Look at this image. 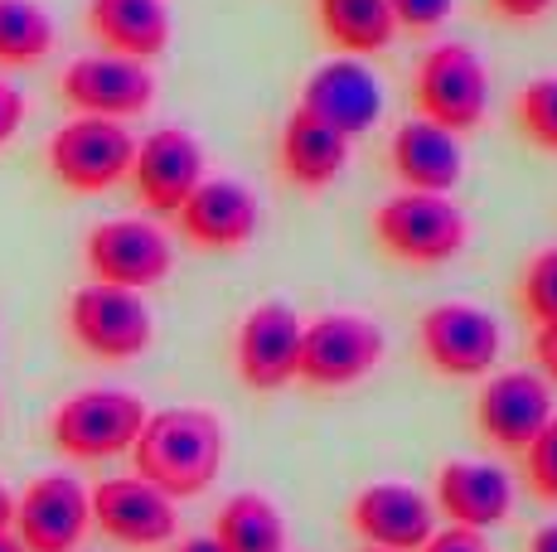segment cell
I'll return each instance as SVG.
<instances>
[{"mask_svg":"<svg viewBox=\"0 0 557 552\" xmlns=\"http://www.w3.org/2000/svg\"><path fill=\"white\" fill-rule=\"evenodd\" d=\"M223 455H228V431L209 407H165L146 417L141 437L132 446V475H141L146 485H156L160 494L180 504L219 480Z\"/></svg>","mask_w":557,"mask_h":552,"instance_id":"6da1fadb","label":"cell"},{"mask_svg":"<svg viewBox=\"0 0 557 552\" xmlns=\"http://www.w3.org/2000/svg\"><path fill=\"white\" fill-rule=\"evenodd\" d=\"M373 238L403 267H442L460 258L470 238V223L451 195H417L398 189L373 209Z\"/></svg>","mask_w":557,"mask_h":552,"instance_id":"7a4b0ae2","label":"cell"},{"mask_svg":"<svg viewBox=\"0 0 557 552\" xmlns=\"http://www.w3.org/2000/svg\"><path fill=\"white\" fill-rule=\"evenodd\" d=\"M146 417H151V407H146L136 392L83 388L53 407L49 441H53V451H63L69 461H112V455H126L136 446Z\"/></svg>","mask_w":557,"mask_h":552,"instance_id":"3957f363","label":"cell"},{"mask_svg":"<svg viewBox=\"0 0 557 552\" xmlns=\"http://www.w3.org/2000/svg\"><path fill=\"white\" fill-rule=\"evenodd\" d=\"M417 116L446 126L451 136H466L485 122L490 112V68L460 39H442L417 63Z\"/></svg>","mask_w":557,"mask_h":552,"instance_id":"277c9868","label":"cell"},{"mask_svg":"<svg viewBox=\"0 0 557 552\" xmlns=\"http://www.w3.org/2000/svg\"><path fill=\"white\" fill-rule=\"evenodd\" d=\"M136 136L126 122H107V116H73L49 136V175L73 195H107L132 175Z\"/></svg>","mask_w":557,"mask_h":552,"instance_id":"5b68a950","label":"cell"},{"mask_svg":"<svg viewBox=\"0 0 557 552\" xmlns=\"http://www.w3.org/2000/svg\"><path fill=\"white\" fill-rule=\"evenodd\" d=\"M69 335L83 354L102 359V364H132L151 349L156 321L141 291H122V286L88 281L73 291L69 301Z\"/></svg>","mask_w":557,"mask_h":552,"instance_id":"8992f818","label":"cell"},{"mask_svg":"<svg viewBox=\"0 0 557 552\" xmlns=\"http://www.w3.org/2000/svg\"><path fill=\"white\" fill-rule=\"evenodd\" d=\"M92 281L122 291H151L175 272V242L156 218H107L83 238Z\"/></svg>","mask_w":557,"mask_h":552,"instance_id":"52a82bcc","label":"cell"},{"mask_svg":"<svg viewBox=\"0 0 557 552\" xmlns=\"http://www.w3.org/2000/svg\"><path fill=\"white\" fill-rule=\"evenodd\" d=\"M388 354L383 325L355 311H330L306 321L301 339V384L310 388H355L359 378H369Z\"/></svg>","mask_w":557,"mask_h":552,"instance_id":"ba28073f","label":"cell"},{"mask_svg":"<svg viewBox=\"0 0 557 552\" xmlns=\"http://www.w3.org/2000/svg\"><path fill=\"white\" fill-rule=\"evenodd\" d=\"M422 359L442 378H490L505 354V330L490 311L466 301H442L417 325Z\"/></svg>","mask_w":557,"mask_h":552,"instance_id":"9c48e42d","label":"cell"},{"mask_svg":"<svg viewBox=\"0 0 557 552\" xmlns=\"http://www.w3.org/2000/svg\"><path fill=\"white\" fill-rule=\"evenodd\" d=\"M301 339L306 321L282 301L252 305L233 335V368L248 392H282L301 374Z\"/></svg>","mask_w":557,"mask_h":552,"instance_id":"30bf717a","label":"cell"},{"mask_svg":"<svg viewBox=\"0 0 557 552\" xmlns=\"http://www.w3.org/2000/svg\"><path fill=\"white\" fill-rule=\"evenodd\" d=\"M59 92L78 116L132 122V116L151 112L156 73H151V63H136L122 54H83L63 68Z\"/></svg>","mask_w":557,"mask_h":552,"instance_id":"8fae6325","label":"cell"},{"mask_svg":"<svg viewBox=\"0 0 557 552\" xmlns=\"http://www.w3.org/2000/svg\"><path fill=\"white\" fill-rule=\"evenodd\" d=\"M92 528L88 485L73 475L53 471L35 475L25 494H15V524L10 534L25 543V552H78V543Z\"/></svg>","mask_w":557,"mask_h":552,"instance_id":"7c38bea8","label":"cell"},{"mask_svg":"<svg viewBox=\"0 0 557 552\" xmlns=\"http://www.w3.org/2000/svg\"><path fill=\"white\" fill-rule=\"evenodd\" d=\"M92 528L122 548H165L180 534V509L170 494L146 485L141 475H107L88 490Z\"/></svg>","mask_w":557,"mask_h":552,"instance_id":"4fadbf2b","label":"cell"},{"mask_svg":"<svg viewBox=\"0 0 557 552\" xmlns=\"http://www.w3.org/2000/svg\"><path fill=\"white\" fill-rule=\"evenodd\" d=\"M553 384L539 368H509L485 378L475 392V427L499 451H529V441L553 422Z\"/></svg>","mask_w":557,"mask_h":552,"instance_id":"5bb4252c","label":"cell"},{"mask_svg":"<svg viewBox=\"0 0 557 552\" xmlns=\"http://www.w3.org/2000/svg\"><path fill=\"white\" fill-rule=\"evenodd\" d=\"M132 189L156 218H175L180 204L195 195L203 179V146L185 126H156L151 136L136 141L132 155Z\"/></svg>","mask_w":557,"mask_h":552,"instance_id":"9a60e30c","label":"cell"},{"mask_svg":"<svg viewBox=\"0 0 557 552\" xmlns=\"http://www.w3.org/2000/svg\"><path fill=\"white\" fill-rule=\"evenodd\" d=\"M349 528L363 548L379 552H417L436 534V504L407 480H373L349 504Z\"/></svg>","mask_w":557,"mask_h":552,"instance_id":"2e32d148","label":"cell"},{"mask_svg":"<svg viewBox=\"0 0 557 552\" xmlns=\"http://www.w3.org/2000/svg\"><path fill=\"white\" fill-rule=\"evenodd\" d=\"M175 223H180V238L203 252H238L262 228V204H257V195L243 179L203 175L195 195L180 204Z\"/></svg>","mask_w":557,"mask_h":552,"instance_id":"e0dca14e","label":"cell"},{"mask_svg":"<svg viewBox=\"0 0 557 552\" xmlns=\"http://www.w3.org/2000/svg\"><path fill=\"white\" fill-rule=\"evenodd\" d=\"M296 112L315 116V122L335 126L339 136H349V141H355V136H363V131H373V126H379V116H383V83H379V73H373L363 59L335 54V59L320 63V68L306 78L301 108H296Z\"/></svg>","mask_w":557,"mask_h":552,"instance_id":"ac0fdd59","label":"cell"},{"mask_svg":"<svg viewBox=\"0 0 557 552\" xmlns=\"http://www.w3.org/2000/svg\"><path fill=\"white\" fill-rule=\"evenodd\" d=\"M436 518L451 528H499L513 514V475L495 461H446L432 485Z\"/></svg>","mask_w":557,"mask_h":552,"instance_id":"d6986e66","label":"cell"},{"mask_svg":"<svg viewBox=\"0 0 557 552\" xmlns=\"http://www.w3.org/2000/svg\"><path fill=\"white\" fill-rule=\"evenodd\" d=\"M388 170L403 189L451 195L466 175V151H460V136H451L446 126L426 122V116H407L388 141Z\"/></svg>","mask_w":557,"mask_h":552,"instance_id":"ffe728a7","label":"cell"},{"mask_svg":"<svg viewBox=\"0 0 557 552\" xmlns=\"http://www.w3.org/2000/svg\"><path fill=\"white\" fill-rule=\"evenodd\" d=\"M88 35L102 45V54L151 63L175 35L170 0H88Z\"/></svg>","mask_w":557,"mask_h":552,"instance_id":"44dd1931","label":"cell"},{"mask_svg":"<svg viewBox=\"0 0 557 552\" xmlns=\"http://www.w3.org/2000/svg\"><path fill=\"white\" fill-rule=\"evenodd\" d=\"M349 146L355 141L339 136L335 126L315 122V116H306V112H292L282 136H276V165H282L286 185L306 189V195H320V189H330L345 175Z\"/></svg>","mask_w":557,"mask_h":552,"instance_id":"7402d4cb","label":"cell"},{"mask_svg":"<svg viewBox=\"0 0 557 552\" xmlns=\"http://www.w3.org/2000/svg\"><path fill=\"white\" fill-rule=\"evenodd\" d=\"M315 25L345 59H373L398 39L388 0H315Z\"/></svg>","mask_w":557,"mask_h":552,"instance_id":"603a6c76","label":"cell"},{"mask_svg":"<svg viewBox=\"0 0 557 552\" xmlns=\"http://www.w3.org/2000/svg\"><path fill=\"white\" fill-rule=\"evenodd\" d=\"M223 552H286V518L267 494H233L213 518Z\"/></svg>","mask_w":557,"mask_h":552,"instance_id":"cb8c5ba5","label":"cell"},{"mask_svg":"<svg viewBox=\"0 0 557 552\" xmlns=\"http://www.w3.org/2000/svg\"><path fill=\"white\" fill-rule=\"evenodd\" d=\"M53 15L39 0H0V63L5 68H35L53 54Z\"/></svg>","mask_w":557,"mask_h":552,"instance_id":"d4e9b609","label":"cell"},{"mask_svg":"<svg viewBox=\"0 0 557 552\" xmlns=\"http://www.w3.org/2000/svg\"><path fill=\"white\" fill-rule=\"evenodd\" d=\"M513 126L529 146L557 155V73L533 78L513 92Z\"/></svg>","mask_w":557,"mask_h":552,"instance_id":"484cf974","label":"cell"},{"mask_svg":"<svg viewBox=\"0 0 557 552\" xmlns=\"http://www.w3.org/2000/svg\"><path fill=\"white\" fill-rule=\"evenodd\" d=\"M519 305L539 330L557 325V248H543L519 276Z\"/></svg>","mask_w":557,"mask_h":552,"instance_id":"4316f807","label":"cell"},{"mask_svg":"<svg viewBox=\"0 0 557 552\" xmlns=\"http://www.w3.org/2000/svg\"><path fill=\"white\" fill-rule=\"evenodd\" d=\"M523 471H529V490L543 499V504H557V412L553 422L529 441L523 451Z\"/></svg>","mask_w":557,"mask_h":552,"instance_id":"83f0119b","label":"cell"},{"mask_svg":"<svg viewBox=\"0 0 557 552\" xmlns=\"http://www.w3.org/2000/svg\"><path fill=\"white\" fill-rule=\"evenodd\" d=\"M398 35H436L451 20L456 0H388Z\"/></svg>","mask_w":557,"mask_h":552,"instance_id":"f1b7e54d","label":"cell"},{"mask_svg":"<svg viewBox=\"0 0 557 552\" xmlns=\"http://www.w3.org/2000/svg\"><path fill=\"white\" fill-rule=\"evenodd\" d=\"M417 552H495V548H490V538L475 534V528H436Z\"/></svg>","mask_w":557,"mask_h":552,"instance_id":"f546056e","label":"cell"},{"mask_svg":"<svg viewBox=\"0 0 557 552\" xmlns=\"http://www.w3.org/2000/svg\"><path fill=\"white\" fill-rule=\"evenodd\" d=\"M25 112H29L25 92L10 88V83L0 78V146H10L20 136V126H25Z\"/></svg>","mask_w":557,"mask_h":552,"instance_id":"4dcf8cb0","label":"cell"},{"mask_svg":"<svg viewBox=\"0 0 557 552\" xmlns=\"http://www.w3.org/2000/svg\"><path fill=\"white\" fill-rule=\"evenodd\" d=\"M490 5H495L505 20H513V25H529V20H543V15H548L557 0H490Z\"/></svg>","mask_w":557,"mask_h":552,"instance_id":"1f68e13d","label":"cell"},{"mask_svg":"<svg viewBox=\"0 0 557 552\" xmlns=\"http://www.w3.org/2000/svg\"><path fill=\"white\" fill-rule=\"evenodd\" d=\"M533 359H539V374L548 378V384H557V325L533 335Z\"/></svg>","mask_w":557,"mask_h":552,"instance_id":"d6a6232c","label":"cell"},{"mask_svg":"<svg viewBox=\"0 0 557 552\" xmlns=\"http://www.w3.org/2000/svg\"><path fill=\"white\" fill-rule=\"evenodd\" d=\"M175 552H223V548H219V538L213 534H195V538H180Z\"/></svg>","mask_w":557,"mask_h":552,"instance_id":"836d02e7","label":"cell"},{"mask_svg":"<svg viewBox=\"0 0 557 552\" xmlns=\"http://www.w3.org/2000/svg\"><path fill=\"white\" fill-rule=\"evenodd\" d=\"M529 552H557V524H543L539 534L529 538Z\"/></svg>","mask_w":557,"mask_h":552,"instance_id":"e575fe53","label":"cell"},{"mask_svg":"<svg viewBox=\"0 0 557 552\" xmlns=\"http://www.w3.org/2000/svg\"><path fill=\"white\" fill-rule=\"evenodd\" d=\"M10 524H15V494L0 485V528H10Z\"/></svg>","mask_w":557,"mask_h":552,"instance_id":"d590c367","label":"cell"},{"mask_svg":"<svg viewBox=\"0 0 557 552\" xmlns=\"http://www.w3.org/2000/svg\"><path fill=\"white\" fill-rule=\"evenodd\" d=\"M0 552H25V543H20L10 528H0Z\"/></svg>","mask_w":557,"mask_h":552,"instance_id":"8d00e7d4","label":"cell"},{"mask_svg":"<svg viewBox=\"0 0 557 552\" xmlns=\"http://www.w3.org/2000/svg\"><path fill=\"white\" fill-rule=\"evenodd\" d=\"M363 552H379V548H363Z\"/></svg>","mask_w":557,"mask_h":552,"instance_id":"74e56055","label":"cell"}]
</instances>
